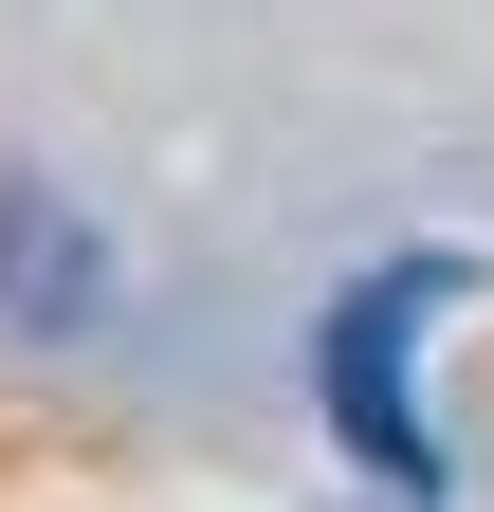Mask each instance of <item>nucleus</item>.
<instances>
[{
    "instance_id": "obj_1",
    "label": "nucleus",
    "mask_w": 494,
    "mask_h": 512,
    "mask_svg": "<svg viewBox=\"0 0 494 512\" xmlns=\"http://www.w3.org/2000/svg\"><path fill=\"white\" fill-rule=\"evenodd\" d=\"M421 311H458V256H385V275L330 311V421H348V458L385 476V494H440V421L403 403V348H421Z\"/></svg>"
}]
</instances>
